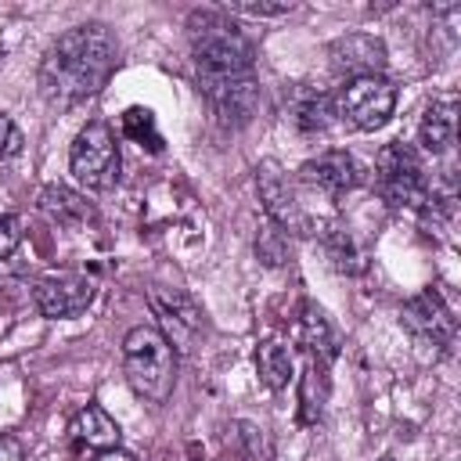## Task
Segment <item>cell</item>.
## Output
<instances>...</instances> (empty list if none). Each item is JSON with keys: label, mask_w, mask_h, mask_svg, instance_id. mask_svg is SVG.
Listing matches in <instances>:
<instances>
[{"label": "cell", "mask_w": 461, "mask_h": 461, "mask_svg": "<svg viewBox=\"0 0 461 461\" xmlns=\"http://www.w3.org/2000/svg\"><path fill=\"white\" fill-rule=\"evenodd\" d=\"M115 68V40L104 25L86 22L58 36V43L40 61V94L58 104L72 108L94 97Z\"/></svg>", "instance_id": "cell-1"}, {"label": "cell", "mask_w": 461, "mask_h": 461, "mask_svg": "<svg viewBox=\"0 0 461 461\" xmlns=\"http://www.w3.org/2000/svg\"><path fill=\"white\" fill-rule=\"evenodd\" d=\"M191 54H194L198 83L252 76V43L238 32L234 22L212 11L191 18Z\"/></svg>", "instance_id": "cell-2"}, {"label": "cell", "mask_w": 461, "mask_h": 461, "mask_svg": "<svg viewBox=\"0 0 461 461\" xmlns=\"http://www.w3.org/2000/svg\"><path fill=\"white\" fill-rule=\"evenodd\" d=\"M122 367L126 382L137 396L151 403H166L176 385V349L166 342V335L151 324H137L122 339Z\"/></svg>", "instance_id": "cell-3"}, {"label": "cell", "mask_w": 461, "mask_h": 461, "mask_svg": "<svg viewBox=\"0 0 461 461\" xmlns=\"http://www.w3.org/2000/svg\"><path fill=\"white\" fill-rule=\"evenodd\" d=\"M375 180L393 209H429V176L421 155L411 144L403 140L385 144L375 162Z\"/></svg>", "instance_id": "cell-4"}, {"label": "cell", "mask_w": 461, "mask_h": 461, "mask_svg": "<svg viewBox=\"0 0 461 461\" xmlns=\"http://www.w3.org/2000/svg\"><path fill=\"white\" fill-rule=\"evenodd\" d=\"M119 166H122V158H119V144H115L112 126L104 119H90L76 133L72 151H68L72 176L90 191H108L119 180Z\"/></svg>", "instance_id": "cell-5"}, {"label": "cell", "mask_w": 461, "mask_h": 461, "mask_svg": "<svg viewBox=\"0 0 461 461\" xmlns=\"http://www.w3.org/2000/svg\"><path fill=\"white\" fill-rule=\"evenodd\" d=\"M396 108V86L385 76H357L339 90L335 112L357 130H378Z\"/></svg>", "instance_id": "cell-6"}, {"label": "cell", "mask_w": 461, "mask_h": 461, "mask_svg": "<svg viewBox=\"0 0 461 461\" xmlns=\"http://www.w3.org/2000/svg\"><path fill=\"white\" fill-rule=\"evenodd\" d=\"M94 292H97V285H94L90 274H83V270H54V274L36 281L32 299H36V310L43 317H76L94 303Z\"/></svg>", "instance_id": "cell-7"}, {"label": "cell", "mask_w": 461, "mask_h": 461, "mask_svg": "<svg viewBox=\"0 0 461 461\" xmlns=\"http://www.w3.org/2000/svg\"><path fill=\"white\" fill-rule=\"evenodd\" d=\"M256 187H259L263 209H267V216L274 220V227H277V230L306 234L310 220H306V212L299 209V198H295V191H292V184H288L285 169H281L274 158H267V162L256 169Z\"/></svg>", "instance_id": "cell-8"}, {"label": "cell", "mask_w": 461, "mask_h": 461, "mask_svg": "<svg viewBox=\"0 0 461 461\" xmlns=\"http://www.w3.org/2000/svg\"><path fill=\"white\" fill-rule=\"evenodd\" d=\"M148 303H151L158 324L166 328V342L173 349H187L194 342V335L202 331V310H198V303L187 292L166 288V285H155L148 292Z\"/></svg>", "instance_id": "cell-9"}, {"label": "cell", "mask_w": 461, "mask_h": 461, "mask_svg": "<svg viewBox=\"0 0 461 461\" xmlns=\"http://www.w3.org/2000/svg\"><path fill=\"white\" fill-rule=\"evenodd\" d=\"M400 317H403V328L421 342H432L439 349H447L454 342V313L436 288H421L418 295H411L403 303Z\"/></svg>", "instance_id": "cell-10"}, {"label": "cell", "mask_w": 461, "mask_h": 461, "mask_svg": "<svg viewBox=\"0 0 461 461\" xmlns=\"http://www.w3.org/2000/svg\"><path fill=\"white\" fill-rule=\"evenodd\" d=\"M202 94L209 97L212 112L227 126H241L252 119L259 104V83L256 76H238V79H220V83H202Z\"/></svg>", "instance_id": "cell-11"}, {"label": "cell", "mask_w": 461, "mask_h": 461, "mask_svg": "<svg viewBox=\"0 0 461 461\" xmlns=\"http://www.w3.org/2000/svg\"><path fill=\"white\" fill-rule=\"evenodd\" d=\"M331 68L346 72L349 79L357 76H382L385 68V43L371 32H349L331 43Z\"/></svg>", "instance_id": "cell-12"}, {"label": "cell", "mask_w": 461, "mask_h": 461, "mask_svg": "<svg viewBox=\"0 0 461 461\" xmlns=\"http://www.w3.org/2000/svg\"><path fill=\"white\" fill-rule=\"evenodd\" d=\"M299 176H303V184H310V187H317V191L339 198V194H346L349 187H357L360 169H357V158H353L349 151L331 148V151H321L317 158H306L303 169H299Z\"/></svg>", "instance_id": "cell-13"}, {"label": "cell", "mask_w": 461, "mask_h": 461, "mask_svg": "<svg viewBox=\"0 0 461 461\" xmlns=\"http://www.w3.org/2000/svg\"><path fill=\"white\" fill-rule=\"evenodd\" d=\"M68 432H72V443H76L79 450H97V454H104V450H115V447H119V425H115V418H112L104 407H97V403H86V407L72 418Z\"/></svg>", "instance_id": "cell-14"}, {"label": "cell", "mask_w": 461, "mask_h": 461, "mask_svg": "<svg viewBox=\"0 0 461 461\" xmlns=\"http://www.w3.org/2000/svg\"><path fill=\"white\" fill-rule=\"evenodd\" d=\"M418 137H421V148L439 155L454 144L457 137V101L454 97H439L425 108L421 115V126H418Z\"/></svg>", "instance_id": "cell-15"}, {"label": "cell", "mask_w": 461, "mask_h": 461, "mask_svg": "<svg viewBox=\"0 0 461 461\" xmlns=\"http://www.w3.org/2000/svg\"><path fill=\"white\" fill-rule=\"evenodd\" d=\"M324 400H328V367H324V360L310 357L303 367V378H299V411H303L306 425H313L321 418Z\"/></svg>", "instance_id": "cell-16"}, {"label": "cell", "mask_w": 461, "mask_h": 461, "mask_svg": "<svg viewBox=\"0 0 461 461\" xmlns=\"http://www.w3.org/2000/svg\"><path fill=\"white\" fill-rule=\"evenodd\" d=\"M292 112H295V126H299L303 133H324V130L331 126V115H339V112H335V101H331L324 90H303V94L295 97Z\"/></svg>", "instance_id": "cell-17"}, {"label": "cell", "mask_w": 461, "mask_h": 461, "mask_svg": "<svg viewBox=\"0 0 461 461\" xmlns=\"http://www.w3.org/2000/svg\"><path fill=\"white\" fill-rule=\"evenodd\" d=\"M256 367H259V378L270 385V389H285L292 382V349L285 342H263L256 349Z\"/></svg>", "instance_id": "cell-18"}, {"label": "cell", "mask_w": 461, "mask_h": 461, "mask_svg": "<svg viewBox=\"0 0 461 461\" xmlns=\"http://www.w3.org/2000/svg\"><path fill=\"white\" fill-rule=\"evenodd\" d=\"M299 335H303V342L317 353V360H324V364H328V360L335 357V349H339V346H335V342H339V339H335V328L328 324V317H324L317 306H306V317H303V331H299Z\"/></svg>", "instance_id": "cell-19"}, {"label": "cell", "mask_w": 461, "mask_h": 461, "mask_svg": "<svg viewBox=\"0 0 461 461\" xmlns=\"http://www.w3.org/2000/svg\"><path fill=\"white\" fill-rule=\"evenodd\" d=\"M122 133H126L133 144H140V148L162 151V133H158V126H155V115H151L148 108H140V104H133V108L122 112Z\"/></svg>", "instance_id": "cell-20"}, {"label": "cell", "mask_w": 461, "mask_h": 461, "mask_svg": "<svg viewBox=\"0 0 461 461\" xmlns=\"http://www.w3.org/2000/svg\"><path fill=\"white\" fill-rule=\"evenodd\" d=\"M43 209H47L54 220H61V223H79V220L90 216L86 202H83L79 194L65 191V187H47V191H43Z\"/></svg>", "instance_id": "cell-21"}, {"label": "cell", "mask_w": 461, "mask_h": 461, "mask_svg": "<svg viewBox=\"0 0 461 461\" xmlns=\"http://www.w3.org/2000/svg\"><path fill=\"white\" fill-rule=\"evenodd\" d=\"M328 252H331V259L342 267V270H360L364 267V259L353 252V238L346 234V230H339L335 238H331V245H328Z\"/></svg>", "instance_id": "cell-22"}, {"label": "cell", "mask_w": 461, "mask_h": 461, "mask_svg": "<svg viewBox=\"0 0 461 461\" xmlns=\"http://www.w3.org/2000/svg\"><path fill=\"white\" fill-rule=\"evenodd\" d=\"M227 11H234V14H249V18H270V14H285V11H292V4H288V0H281V4L234 0V4H227Z\"/></svg>", "instance_id": "cell-23"}, {"label": "cell", "mask_w": 461, "mask_h": 461, "mask_svg": "<svg viewBox=\"0 0 461 461\" xmlns=\"http://www.w3.org/2000/svg\"><path fill=\"white\" fill-rule=\"evenodd\" d=\"M22 241V227L14 216H0V259H7Z\"/></svg>", "instance_id": "cell-24"}, {"label": "cell", "mask_w": 461, "mask_h": 461, "mask_svg": "<svg viewBox=\"0 0 461 461\" xmlns=\"http://www.w3.org/2000/svg\"><path fill=\"white\" fill-rule=\"evenodd\" d=\"M18 148H22V133H18V126L0 112V162L11 158Z\"/></svg>", "instance_id": "cell-25"}, {"label": "cell", "mask_w": 461, "mask_h": 461, "mask_svg": "<svg viewBox=\"0 0 461 461\" xmlns=\"http://www.w3.org/2000/svg\"><path fill=\"white\" fill-rule=\"evenodd\" d=\"M256 252L259 256H267V263H281V230L277 227H267L263 234H259V241H256Z\"/></svg>", "instance_id": "cell-26"}, {"label": "cell", "mask_w": 461, "mask_h": 461, "mask_svg": "<svg viewBox=\"0 0 461 461\" xmlns=\"http://www.w3.org/2000/svg\"><path fill=\"white\" fill-rule=\"evenodd\" d=\"M0 461H22V447L14 436H0Z\"/></svg>", "instance_id": "cell-27"}, {"label": "cell", "mask_w": 461, "mask_h": 461, "mask_svg": "<svg viewBox=\"0 0 461 461\" xmlns=\"http://www.w3.org/2000/svg\"><path fill=\"white\" fill-rule=\"evenodd\" d=\"M94 461H137V457H133V454H126V450H119V447H115V450H104V454H97V457H94Z\"/></svg>", "instance_id": "cell-28"}, {"label": "cell", "mask_w": 461, "mask_h": 461, "mask_svg": "<svg viewBox=\"0 0 461 461\" xmlns=\"http://www.w3.org/2000/svg\"><path fill=\"white\" fill-rule=\"evenodd\" d=\"M378 461H393V457H378Z\"/></svg>", "instance_id": "cell-29"}, {"label": "cell", "mask_w": 461, "mask_h": 461, "mask_svg": "<svg viewBox=\"0 0 461 461\" xmlns=\"http://www.w3.org/2000/svg\"><path fill=\"white\" fill-rule=\"evenodd\" d=\"M0 54H4V43H0Z\"/></svg>", "instance_id": "cell-30"}]
</instances>
